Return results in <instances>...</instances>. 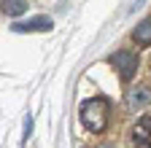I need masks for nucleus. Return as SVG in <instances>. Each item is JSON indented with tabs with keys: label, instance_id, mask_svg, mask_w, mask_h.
<instances>
[{
	"label": "nucleus",
	"instance_id": "2",
	"mask_svg": "<svg viewBox=\"0 0 151 148\" xmlns=\"http://www.w3.org/2000/svg\"><path fill=\"white\" fill-rule=\"evenodd\" d=\"M111 65L119 70V78L122 81H129L132 76H135V70H138V57L132 51H116L111 57Z\"/></svg>",
	"mask_w": 151,
	"mask_h": 148
},
{
	"label": "nucleus",
	"instance_id": "3",
	"mask_svg": "<svg viewBox=\"0 0 151 148\" xmlns=\"http://www.w3.org/2000/svg\"><path fill=\"white\" fill-rule=\"evenodd\" d=\"M132 145L135 148H151V116L138 119V124L132 127Z\"/></svg>",
	"mask_w": 151,
	"mask_h": 148
},
{
	"label": "nucleus",
	"instance_id": "5",
	"mask_svg": "<svg viewBox=\"0 0 151 148\" xmlns=\"http://www.w3.org/2000/svg\"><path fill=\"white\" fill-rule=\"evenodd\" d=\"M132 38H135L138 46H151V16H148V19H143V22L135 27Z\"/></svg>",
	"mask_w": 151,
	"mask_h": 148
},
{
	"label": "nucleus",
	"instance_id": "1",
	"mask_svg": "<svg viewBox=\"0 0 151 148\" xmlns=\"http://www.w3.org/2000/svg\"><path fill=\"white\" fill-rule=\"evenodd\" d=\"M81 124L89 132H103L108 124V100H103V97L86 100L81 105Z\"/></svg>",
	"mask_w": 151,
	"mask_h": 148
},
{
	"label": "nucleus",
	"instance_id": "7",
	"mask_svg": "<svg viewBox=\"0 0 151 148\" xmlns=\"http://www.w3.org/2000/svg\"><path fill=\"white\" fill-rule=\"evenodd\" d=\"M3 11L8 16H19L27 11V0H3Z\"/></svg>",
	"mask_w": 151,
	"mask_h": 148
},
{
	"label": "nucleus",
	"instance_id": "6",
	"mask_svg": "<svg viewBox=\"0 0 151 148\" xmlns=\"http://www.w3.org/2000/svg\"><path fill=\"white\" fill-rule=\"evenodd\" d=\"M146 102H151V92L148 89H132L129 94H127V105L129 108H140Z\"/></svg>",
	"mask_w": 151,
	"mask_h": 148
},
{
	"label": "nucleus",
	"instance_id": "4",
	"mask_svg": "<svg viewBox=\"0 0 151 148\" xmlns=\"http://www.w3.org/2000/svg\"><path fill=\"white\" fill-rule=\"evenodd\" d=\"M16 32H38V30H51V19H46V16H41V19H30V22H19L14 24Z\"/></svg>",
	"mask_w": 151,
	"mask_h": 148
}]
</instances>
